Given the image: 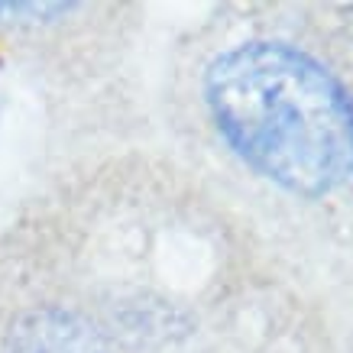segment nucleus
<instances>
[{
	"label": "nucleus",
	"mask_w": 353,
	"mask_h": 353,
	"mask_svg": "<svg viewBox=\"0 0 353 353\" xmlns=\"http://www.w3.org/2000/svg\"><path fill=\"white\" fill-rule=\"evenodd\" d=\"M217 130L256 172L295 194H324L353 172L350 97L285 43H246L208 72Z\"/></svg>",
	"instance_id": "f257e3e1"
},
{
	"label": "nucleus",
	"mask_w": 353,
	"mask_h": 353,
	"mask_svg": "<svg viewBox=\"0 0 353 353\" xmlns=\"http://www.w3.org/2000/svg\"><path fill=\"white\" fill-rule=\"evenodd\" d=\"M20 343V353H88L78 327H72L65 318H36Z\"/></svg>",
	"instance_id": "f03ea898"
}]
</instances>
